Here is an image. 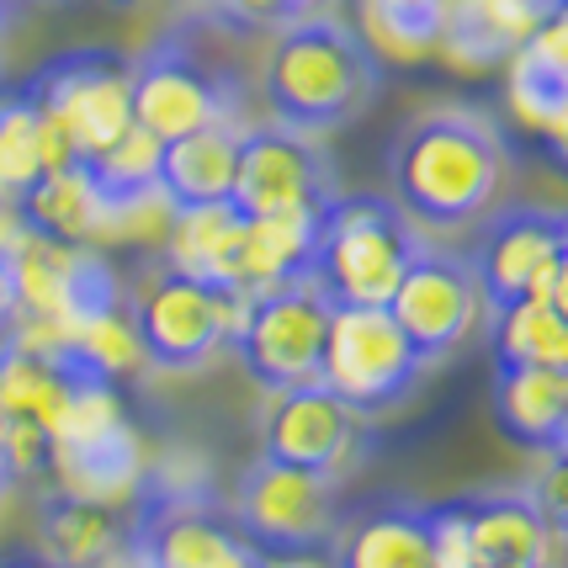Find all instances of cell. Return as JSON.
I'll return each mask as SVG.
<instances>
[{"instance_id":"cell-32","label":"cell","mask_w":568,"mask_h":568,"mask_svg":"<svg viewBox=\"0 0 568 568\" xmlns=\"http://www.w3.org/2000/svg\"><path fill=\"white\" fill-rule=\"evenodd\" d=\"M17 324V282H11V245H0V335Z\"/></svg>"},{"instance_id":"cell-24","label":"cell","mask_w":568,"mask_h":568,"mask_svg":"<svg viewBox=\"0 0 568 568\" xmlns=\"http://www.w3.org/2000/svg\"><path fill=\"white\" fill-rule=\"evenodd\" d=\"M320 213H245L234 293H272L287 282H308Z\"/></svg>"},{"instance_id":"cell-35","label":"cell","mask_w":568,"mask_h":568,"mask_svg":"<svg viewBox=\"0 0 568 568\" xmlns=\"http://www.w3.org/2000/svg\"><path fill=\"white\" fill-rule=\"evenodd\" d=\"M0 568H53L43 552H11V558H0Z\"/></svg>"},{"instance_id":"cell-29","label":"cell","mask_w":568,"mask_h":568,"mask_svg":"<svg viewBox=\"0 0 568 568\" xmlns=\"http://www.w3.org/2000/svg\"><path fill=\"white\" fill-rule=\"evenodd\" d=\"M495 362L499 367H568V314L537 297L495 308Z\"/></svg>"},{"instance_id":"cell-11","label":"cell","mask_w":568,"mask_h":568,"mask_svg":"<svg viewBox=\"0 0 568 568\" xmlns=\"http://www.w3.org/2000/svg\"><path fill=\"white\" fill-rule=\"evenodd\" d=\"M383 308L394 314V324L404 329L409 351L420 356L425 367H430V362H446V356L484 324V314H489L473 261L457 255V250H442V245L415 250L409 272L398 276L394 297H388Z\"/></svg>"},{"instance_id":"cell-31","label":"cell","mask_w":568,"mask_h":568,"mask_svg":"<svg viewBox=\"0 0 568 568\" xmlns=\"http://www.w3.org/2000/svg\"><path fill=\"white\" fill-rule=\"evenodd\" d=\"M219 22L229 27H261V32H282V27L303 22L324 11V0H213Z\"/></svg>"},{"instance_id":"cell-17","label":"cell","mask_w":568,"mask_h":568,"mask_svg":"<svg viewBox=\"0 0 568 568\" xmlns=\"http://www.w3.org/2000/svg\"><path fill=\"white\" fill-rule=\"evenodd\" d=\"M468 520L473 568H558L564 531L542 516V505L516 489L495 495H457Z\"/></svg>"},{"instance_id":"cell-12","label":"cell","mask_w":568,"mask_h":568,"mask_svg":"<svg viewBox=\"0 0 568 568\" xmlns=\"http://www.w3.org/2000/svg\"><path fill=\"white\" fill-rule=\"evenodd\" d=\"M128 74H133V123L149 128L160 144L207 123H234L240 112V85L207 70L181 38H160L154 49L128 59Z\"/></svg>"},{"instance_id":"cell-34","label":"cell","mask_w":568,"mask_h":568,"mask_svg":"<svg viewBox=\"0 0 568 568\" xmlns=\"http://www.w3.org/2000/svg\"><path fill=\"white\" fill-rule=\"evenodd\" d=\"M17 229H22L17 207H11V202H0V245H11V240H17Z\"/></svg>"},{"instance_id":"cell-14","label":"cell","mask_w":568,"mask_h":568,"mask_svg":"<svg viewBox=\"0 0 568 568\" xmlns=\"http://www.w3.org/2000/svg\"><path fill=\"white\" fill-rule=\"evenodd\" d=\"M356 442H362V415L346 398L329 394L320 377L272 394L266 420H261V457L303 473H324V478L346 473V463L356 457Z\"/></svg>"},{"instance_id":"cell-22","label":"cell","mask_w":568,"mask_h":568,"mask_svg":"<svg viewBox=\"0 0 568 568\" xmlns=\"http://www.w3.org/2000/svg\"><path fill=\"white\" fill-rule=\"evenodd\" d=\"M240 123H207L160 144V202L197 207V202H234V165H240Z\"/></svg>"},{"instance_id":"cell-9","label":"cell","mask_w":568,"mask_h":568,"mask_svg":"<svg viewBox=\"0 0 568 568\" xmlns=\"http://www.w3.org/2000/svg\"><path fill=\"white\" fill-rule=\"evenodd\" d=\"M324 324H329V303L308 282H287L272 293H240V320L229 329V351L255 377V388L282 394V388L320 377Z\"/></svg>"},{"instance_id":"cell-30","label":"cell","mask_w":568,"mask_h":568,"mask_svg":"<svg viewBox=\"0 0 568 568\" xmlns=\"http://www.w3.org/2000/svg\"><path fill=\"white\" fill-rule=\"evenodd\" d=\"M59 351L70 356L74 367L97 372V377H106V383L144 372V351H139V335H133V320H128V303L97 314L91 324H80Z\"/></svg>"},{"instance_id":"cell-38","label":"cell","mask_w":568,"mask_h":568,"mask_svg":"<svg viewBox=\"0 0 568 568\" xmlns=\"http://www.w3.org/2000/svg\"><path fill=\"white\" fill-rule=\"evenodd\" d=\"M112 6H133V0H112Z\"/></svg>"},{"instance_id":"cell-37","label":"cell","mask_w":568,"mask_h":568,"mask_svg":"<svg viewBox=\"0 0 568 568\" xmlns=\"http://www.w3.org/2000/svg\"><path fill=\"white\" fill-rule=\"evenodd\" d=\"M11 22H17V0H0V32H6Z\"/></svg>"},{"instance_id":"cell-8","label":"cell","mask_w":568,"mask_h":568,"mask_svg":"<svg viewBox=\"0 0 568 568\" xmlns=\"http://www.w3.org/2000/svg\"><path fill=\"white\" fill-rule=\"evenodd\" d=\"M53 133L70 144L74 160H91L133 123V74L112 49H70L27 74Z\"/></svg>"},{"instance_id":"cell-39","label":"cell","mask_w":568,"mask_h":568,"mask_svg":"<svg viewBox=\"0 0 568 568\" xmlns=\"http://www.w3.org/2000/svg\"><path fill=\"white\" fill-rule=\"evenodd\" d=\"M53 6H64V0H53Z\"/></svg>"},{"instance_id":"cell-36","label":"cell","mask_w":568,"mask_h":568,"mask_svg":"<svg viewBox=\"0 0 568 568\" xmlns=\"http://www.w3.org/2000/svg\"><path fill=\"white\" fill-rule=\"evenodd\" d=\"M17 484V473H11V463H6V446H0V499H6V489Z\"/></svg>"},{"instance_id":"cell-21","label":"cell","mask_w":568,"mask_h":568,"mask_svg":"<svg viewBox=\"0 0 568 568\" xmlns=\"http://www.w3.org/2000/svg\"><path fill=\"white\" fill-rule=\"evenodd\" d=\"M329 568H430L425 505L415 499H372L335 526Z\"/></svg>"},{"instance_id":"cell-15","label":"cell","mask_w":568,"mask_h":568,"mask_svg":"<svg viewBox=\"0 0 568 568\" xmlns=\"http://www.w3.org/2000/svg\"><path fill=\"white\" fill-rule=\"evenodd\" d=\"M468 261L478 272V287H484V308L495 314L505 303L531 297L537 282L558 261H568V223L558 207H531V202L499 207L489 219V234L478 240Z\"/></svg>"},{"instance_id":"cell-2","label":"cell","mask_w":568,"mask_h":568,"mask_svg":"<svg viewBox=\"0 0 568 568\" xmlns=\"http://www.w3.org/2000/svg\"><path fill=\"white\" fill-rule=\"evenodd\" d=\"M266 106L276 123L297 133H329L346 128L377 91V59L367 43L335 17H303V22L276 32L266 53Z\"/></svg>"},{"instance_id":"cell-13","label":"cell","mask_w":568,"mask_h":568,"mask_svg":"<svg viewBox=\"0 0 568 568\" xmlns=\"http://www.w3.org/2000/svg\"><path fill=\"white\" fill-rule=\"evenodd\" d=\"M335 197V165L314 133L261 123L240 133L234 207L240 213H320Z\"/></svg>"},{"instance_id":"cell-20","label":"cell","mask_w":568,"mask_h":568,"mask_svg":"<svg viewBox=\"0 0 568 568\" xmlns=\"http://www.w3.org/2000/svg\"><path fill=\"white\" fill-rule=\"evenodd\" d=\"M495 420L510 446L558 463L568 452V367H499Z\"/></svg>"},{"instance_id":"cell-23","label":"cell","mask_w":568,"mask_h":568,"mask_svg":"<svg viewBox=\"0 0 568 568\" xmlns=\"http://www.w3.org/2000/svg\"><path fill=\"white\" fill-rule=\"evenodd\" d=\"M240 234L245 213L234 202H197V207H165V255L160 266L186 272L197 282L234 293V266H240Z\"/></svg>"},{"instance_id":"cell-6","label":"cell","mask_w":568,"mask_h":568,"mask_svg":"<svg viewBox=\"0 0 568 568\" xmlns=\"http://www.w3.org/2000/svg\"><path fill=\"white\" fill-rule=\"evenodd\" d=\"M425 362L383 303H329L320 351V383L367 420L415 394Z\"/></svg>"},{"instance_id":"cell-10","label":"cell","mask_w":568,"mask_h":568,"mask_svg":"<svg viewBox=\"0 0 568 568\" xmlns=\"http://www.w3.org/2000/svg\"><path fill=\"white\" fill-rule=\"evenodd\" d=\"M229 516L255 552H329L341 526L335 478L255 457L234 489Z\"/></svg>"},{"instance_id":"cell-4","label":"cell","mask_w":568,"mask_h":568,"mask_svg":"<svg viewBox=\"0 0 568 568\" xmlns=\"http://www.w3.org/2000/svg\"><path fill=\"white\" fill-rule=\"evenodd\" d=\"M123 552L133 568H255L261 552L234 526V516L213 505L207 489L165 468H144L133 489V520H123Z\"/></svg>"},{"instance_id":"cell-16","label":"cell","mask_w":568,"mask_h":568,"mask_svg":"<svg viewBox=\"0 0 568 568\" xmlns=\"http://www.w3.org/2000/svg\"><path fill=\"white\" fill-rule=\"evenodd\" d=\"M17 219H22V229L43 234V240H59V245H91V250L133 234L123 213L101 197V186L91 181V171H85L80 160L53 165V171L38 175V181L27 186V197L17 202Z\"/></svg>"},{"instance_id":"cell-33","label":"cell","mask_w":568,"mask_h":568,"mask_svg":"<svg viewBox=\"0 0 568 568\" xmlns=\"http://www.w3.org/2000/svg\"><path fill=\"white\" fill-rule=\"evenodd\" d=\"M255 568H329V552H261Z\"/></svg>"},{"instance_id":"cell-5","label":"cell","mask_w":568,"mask_h":568,"mask_svg":"<svg viewBox=\"0 0 568 568\" xmlns=\"http://www.w3.org/2000/svg\"><path fill=\"white\" fill-rule=\"evenodd\" d=\"M144 468H149L144 442H139V430L128 420L118 383L85 372L74 383L59 425L49 430L43 473L53 478V489L74 499H97V505H128Z\"/></svg>"},{"instance_id":"cell-18","label":"cell","mask_w":568,"mask_h":568,"mask_svg":"<svg viewBox=\"0 0 568 568\" xmlns=\"http://www.w3.org/2000/svg\"><path fill=\"white\" fill-rule=\"evenodd\" d=\"M564 0H442V38L436 53L457 70H489L547 22Z\"/></svg>"},{"instance_id":"cell-28","label":"cell","mask_w":568,"mask_h":568,"mask_svg":"<svg viewBox=\"0 0 568 568\" xmlns=\"http://www.w3.org/2000/svg\"><path fill=\"white\" fill-rule=\"evenodd\" d=\"M43 171H49V128H43L38 97L22 80L17 91L0 97V202L17 207Z\"/></svg>"},{"instance_id":"cell-7","label":"cell","mask_w":568,"mask_h":568,"mask_svg":"<svg viewBox=\"0 0 568 568\" xmlns=\"http://www.w3.org/2000/svg\"><path fill=\"white\" fill-rule=\"evenodd\" d=\"M128 320H133V335H139V351H144V367L192 372L207 367L229 346V329L240 320V293L160 266L133 293Z\"/></svg>"},{"instance_id":"cell-27","label":"cell","mask_w":568,"mask_h":568,"mask_svg":"<svg viewBox=\"0 0 568 568\" xmlns=\"http://www.w3.org/2000/svg\"><path fill=\"white\" fill-rule=\"evenodd\" d=\"M356 6V38L367 43L372 59L394 64H420L436 53L442 38V0H351Z\"/></svg>"},{"instance_id":"cell-26","label":"cell","mask_w":568,"mask_h":568,"mask_svg":"<svg viewBox=\"0 0 568 568\" xmlns=\"http://www.w3.org/2000/svg\"><path fill=\"white\" fill-rule=\"evenodd\" d=\"M80 165L91 171V181L101 186V197L112 202L128 219V229L139 234L149 202H160V139H154L149 128L128 123L101 154L80 160Z\"/></svg>"},{"instance_id":"cell-3","label":"cell","mask_w":568,"mask_h":568,"mask_svg":"<svg viewBox=\"0 0 568 568\" xmlns=\"http://www.w3.org/2000/svg\"><path fill=\"white\" fill-rule=\"evenodd\" d=\"M420 234L394 197H335L320 207L308 287L324 303H388L398 276L409 272Z\"/></svg>"},{"instance_id":"cell-1","label":"cell","mask_w":568,"mask_h":568,"mask_svg":"<svg viewBox=\"0 0 568 568\" xmlns=\"http://www.w3.org/2000/svg\"><path fill=\"white\" fill-rule=\"evenodd\" d=\"M505 139L499 128L473 106H430L394 139L388 171H394V202L409 223L425 229H468L495 207L505 186Z\"/></svg>"},{"instance_id":"cell-19","label":"cell","mask_w":568,"mask_h":568,"mask_svg":"<svg viewBox=\"0 0 568 568\" xmlns=\"http://www.w3.org/2000/svg\"><path fill=\"white\" fill-rule=\"evenodd\" d=\"M510 80H505V97L510 112L531 133H542L552 160H564V128H568V27L564 11L547 17L510 59Z\"/></svg>"},{"instance_id":"cell-25","label":"cell","mask_w":568,"mask_h":568,"mask_svg":"<svg viewBox=\"0 0 568 568\" xmlns=\"http://www.w3.org/2000/svg\"><path fill=\"white\" fill-rule=\"evenodd\" d=\"M38 547L53 568H106L123 552V516L118 505L74 499L53 489L38 510Z\"/></svg>"}]
</instances>
